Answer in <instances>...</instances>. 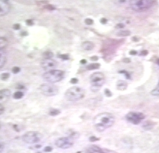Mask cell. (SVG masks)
<instances>
[{
    "mask_svg": "<svg viewBox=\"0 0 159 153\" xmlns=\"http://www.w3.org/2000/svg\"><path fill=\"white\" fill-rule=\"evenodd\" d=\"M116 118L109 113H102L93 118V126L99 132H102L112 127L115 123Z\"/></svg>",
    "mask_w": 159,
    "mask_h": 153,
    "instance_id": "1",
    "label": "cell"
},
{
    "mask_svg": "<svg viewBox=\"0 0 159 153\" xmlns=\"http://www.w3.org/2000/svg\"><path fill=\"white\" fill-rule=\"evenodd\" d=\"M85 96V90L78 86H73L65 93V97L68 101H77L82 99Z\"/></svg>",
    "mask_w": 159,
    "mask_h": 153,
    "instance_id": "2",
    "label": "cell"
},
{
    "mask_svg": "<svg viewBox=\"0 0 159 153\" xmlns=\"http://www.w3.org/2000/svg\"><path fill=\"white\" fill-rule=\"evenodd\" d=\"M154 3L152 0H134L129 2V6L135 12H142L151 8Z\"/></svg>",
    "mask_w": 159,
    "mask_h": 153,
    "instance_id": "3",
    "label": "cell"
},
{
    "mask_svg": "<svg viewBox=\"0 0 159 153\" xmlns=\"http://www.w3.org/2000/svg\"><path fill=\"white\" fill-rule=\"evenodd\" d=\"M91 90L93 92H98L105 83V76L102 72H96L93 73L90 77Z\"/></svg>",
    "mask_w": 159,
    "mask_h": 153,
    "instance_id": "4",
    "label": "cell"
},
{
    "mask_svg": "<svg viewBox=\"0 0 159 153\" xmlns=\"http://www.w3.org/2000/svg\"><path fill=\"white\" fill-rule=\"evenodd\" d=\"M64 75L65 72L63 71L53 70L45 72L43 75V78L48 83L54 84L62 80L64 78Z\"/></svg>",
    "mask_w": 159,
    "mask_h": 153,
    "instance_id": "5",
    "label": "cell"
},
{
    "mask_svg": "<svg viewBox=\"0 0 159 153\" xmlns=\"http://www.w3.org/2000/svg\"><path fill=\"white\" fill-rule=\"evenodd\" d=\"M42 134L37 131H29L22 136V140L27 144H36L42 139Z\"/></svg>",
    "mask_w": 159,
    "mask_h": 153,
    "instance_id": "6",
    "label": "cell"
},
{
    "mask_svg": "<svg viewBox=\"0 0 159 153\" xmlns=\"http://www.w3.org/2000/svg\"><path fill=\"white\" fill-rule=\"evenodd\" d=\"M41 92L46 96H54L59 93V88L53 83H44L40 87Z\"/></svg>",
    "mask_w": 159,
    "mask_h": 153,
    "instance_id": "7",
    "label": "cell"
},
{
    "mask_svg": "<svg viewBox=\"0 0 159 153\" xmlns=\"http://www.w3.org/2000/svg\"><path fill=\"white\" fill-rule=\"evenodd\" d=\"M145 117V115L140 112L130 111L126 115V119L127 121L135 125L141 123Z\"/></svg>",
    "mask_w": 159,
    "mask_h": 153,
    "instance_id": "8",
    "label": "cell"
},
{
    "mask_svg": "<svg viewBox=\"0 0 159 153\" xmlns=\"http://www.w3.org/2000/svg\"><path fill=\"white\" fill-rule=\"evenodd\" d=\"M74 138L71 136L68 137H62L56 140L55 144L58 147L61 149H68L72 147L74 145Z\"/></svg>",
    "mask_w": 159,
    "mask_h": 153,
    "instance_id": "9",
    "label": "cell"
},
{
    "mask_svg": "<svg viewBox=\"0 0 159 153\" xmlns=\"http://www.w3.org/2000/svg\"><path fill=\"white\" fill-rule=\"evenodd\" d=\"M41 66L45 71H49L56 70V68L58 66V63L52 58L44 59L41 62Z\"/></svg>",
    "mask_w": 159,
    "mask_h": 153,
    "instance_id": "10",
    "label": "cell"
},
{
    "mask_svg": "<svg viewBox=\"0 0 159 153\" xmlns=\"http://www.w3.org/2000/svg\"><path fill=\"white\" fill-rule=\"evenodd\" d=\"M11 92L10 90L4 89L0 90V104L6 102L10 97Z\"/></svg>",
    "mask_w": 159,
    "mask_h": 153,
    "instance_id": "11",
    "label": "cell"
},
{
    "mask_svg": "<svg viewBox=\"0 0 159 153\" xmlns=\"http://www.w3.org/2000/svg\"><path fill=\"white\" fill-rule=\"evenodd\" d=\"M10 10V6L6 2H0V17L8 14Z\"/></svg>",
    "mask_w": 159,
    "mask_h": 153,
    "instance_id": "12",
    "label": "cell"
},
{
    "mask_svg": "<svg viewBox=\"0 0 159 153\" xmlns=\"http://www.w3.org/2000/svg\"><path fill=\"white\" fill-rule=\"evenodd\" d=\"M86 153H105L100 148L96 145H92L87 148L86 150Z\"/></svg>",
    "mask_w": 159,
    "mask_h": 153,
    "instance_id": "13",
    "label": "cell"
},
{
    "mask_svg": "<svg viewBox=\"0 0 159 153\" xmlns=\"http://www.w3.org/2000/svg\"><path fill=\"white\" fill-rule=\"evenodd\" d=\"M82 47L84 50L90 51V50H92L94 49L95 45H94L93 42H91V41H85V42H83Z\"/></svg>",
    "mask_w": 159,
    "mask_h": 153,
    "instance_id": "14",
    "label": "cell"
},
{
    "mask_svg": "<svg viewBox=\"0 0 159 153\" xmlns=\"http://www.w3.org/2000/svg\"><path fill=\"white\" fill-rule=\"evenodd\" d=\"M128 87V83L123 80L119 81L117 84V88L118 90L123 91L126 90Z\"/></svg>",
    "mask_w": 159,
    "mask_h": 153,
    "instance_id": "15",
    "label": "cell"
},
{
    "mask_svg": "<svg viewBox=\"0 0 159 153\" xmlns=\"http://www.w3.org/2000/svg\"><path fill=\"white\" fill-rule=\"evenodd\" d=\"M7 61V56L6 53L0 50V68H2L5 65Z\"/></svg>",
    "mask_w": 159,
    "mask_h": 153,
    "instance_id": "16",
    "label": "cell"
},
{
    "mask_svg": "<svg viewBox=\"0 0 159 153\" xmlns=\"http://www.w3.org/2000/svg\"><path fill=\"white\" fill-rule=\"evenodd\" d=\"M8 42L6 38L0 37V50H3V49L6 48L8 46Z\"/></svg>",
    "mask_w": 159,
    "mask_h": 153,
    "instance_id": "17",
    "label": "cell"
},
{
    "mask_svg": "<svg viewBox=\"0 0 159 153\" xmlns=\"http://www.w3.org/2000/svg\"><path fill=\"white\" fill-rule=\"evenodd\" d=\"M100 67V64L98 63H93L89 64L87 66V70H94L98 69Z\"/></svg>",
    "mask_w": 159,
    "mask_h": 153,
    "instance_id": "18",
    "label": "cell"
},
{
    "mask_svg": "<svg viewBox=\"0 0 159 153\" xmlns=\"http://www.w3.org/2000/svg\"><path fill=\"white\" fill-rule=\"evenodd\" d=\"M61 111L59 110V109H56V108H52L49 111V115L51 116H56L60 114Z\"/></svg>",
    "mask_w": 159,
    "mask_h": 153,
    "instance_id": "19",
    "label": "cell"
},
{
    "mask_svg": "<svg viewBox=\"0 0 159 153\" xmlns=\"http://www.w3.org/2000/svg\"><path fill=\"white\" fill-rule=\"evenodd\" d=\"M24 93L22 91H17L13 94V97L15 99H20L24 97Z\"/></svg>",
    "mask_w": 159,
    "mask_h": 153,
    "instance_id": "20",
    "label": "cell"
},
{
    "mask_svg": "<svg viewBox=\"0 0 159 153\" xmlns=\"http://www.w3.org/2000/svg\"><path fill=\"white\" fill-rule=\"evenodd\" d=\"M151 94L153 96H159V80H158V82L156 87L151 91Z\"/></svg>",
    "mask_w": 159,
    "mask_h": 153,
    "instance_id": "21",
    "label": "cell"
},
{
    "mask_svg": "<svg viewBox=\"0 0 159 153\" xmlns=\"http://www.w3.org/2000/svg\"><path fill=\"white\" fill-rule=\"evenodd\" d=\"M118 35L120 37H125V36H128L130 35V32L128 31H121L119 33H118Z\"/></svg>",
    "mask_w": 159,
    "mask_h": 153,
    "instance_id": "22",
    "label": "cell"
},
{
    "mask_svg": "<svg viewBox=\"0 0 159 153\" xmlns=\"http://www.w3.org/2000/svg\"><path fill=\"white\" fill-rule=\"evenodd\" d=\"M9 77H10V74L7 73V72L3 73L1 75V79L3 80H6L8 79H9Z\"/></svg>",
    "mask_w": 159,
    "mask_h": 153,
    "instance_id": "23",
    "label": "cell"
},
{
    "mask_svg": "<svg viewBox=\"0 0 159 153\" xmlns=\"http://www.w3.org/2000/svg\"><path fill=\"white\" fill-rule=\"evenodd\" d=\"M44 59L47 58H52L53 56V54L52 52H45L44 54Z\"/></svg>",
    "mask_w": 159,
    "mask_h": 153,
    "instance_id": "24",
    "label": "cell"
},
{
    "mask_svg": "<svg viewBox=\"0 0 159 153\" xmlns=\"http://www.w3.org/2000/svg\"><path fill=\"white\" fill-rule=\"evenodd\" d=\"M20 71V68L18 67H15L12 68V72L14 74H17Z\"/></svg>",
    "mask_w": 159,
    "mask_h": 153,
    "instance_id": "25",
    "label": "cell"
},
{
    "mask_svg": "<svg viewBox=\"0 0 159 153\" xmlns=\"http://www.w3.org/2000/svg\"><path fill=\"white\" fill-rule=\"evenodd\" d=\"M5 111V108L3 105V104H0V115H2Z\"/></svg>",
    "mask_w": 159,
    "mask_h": 153,
    "instance_id": "26",
    "label": "cell"
},
{
    "mask_svg": "<svg viewBox=\"0 0 159 153\" xmlns=\"http://www.w3.org/2000/svg\"><path fill=\"white\" fill-rule=\"evenodd\" d=\"M4 148H5L4 144L3 143V142L0 141V153L4 151Z\"/></svg>",
    "mask_w": 159,
    "mask_h": 153,
    "instance_id": "27",
    "label": "cell"
},
{
    "mask_svg": "<svg viewBox=\"0 0 159 153\" xmlns=\"http://www.w3.org/2000/svg\"><path fill=\"white\" fill-rule=\"evenodd\" d=\"M85 23L87 25H92L93 23V21L91 19H86L85 20Z\"/></svg>",
    "mask_w": 159,
    "mask_h": 153,
    "instance_id": "28",
    "label": "cell"
},
{
    "mask_svg": "<svg viewBox=\"0 0 159 153\" xmlns=\"http://www.w3.org/2000/svg\"><path fill=\"white\" fill-rule=\"evenodd\" d=\"M26 22L27 24V25H33V21L31 20V19H28L26 21Z\"/></svg>",
    "mask_w": 159,
    "mask_h": 153,
    "instance_id": "29",
    "label": "cell"
},
{
    "mask_svg": "<svg viewBox=\"0 0 159 153\" xmlns=\"http://www.w3.org/2000/svg\"><path fill=\"white\" fill-rule=\"evenodd\" d=\"M52 150V148L51 147H45V149H44V151H45V152H50V151H51Z\"/></svg>",
    "mask_w": 159,
    "mask_h": 153,
    "instance_id": "30",
    "label": "cell"
},
{
    "mask_svg": "<svg viewBox=\"0 0 159 153\" xmlns=\"http://www.w3.org/2000/svg\"><path fill=\"white\" fill-rule=\"evenodd\" d=\"M78 82V80L75 78H74V79H72L71 80V83H73V84H75V83H77Z\"/></svg>",
    "mask_w": 159,
    "mask_h": 153,
    "instance_id": "31",
    "label": "cell"
},
{
    "mask_svg": "<svg viewBox=\"0 0 159 153\" xmlns=\"http://www.w3.org/2000/svg\"><path fill=\"white\" fill-rule=\"evenodd\" d=\"M20 26L19 24H15V25L13 26L14 29H16V30L19 29L20 28Z\"/></svg>",
    "mask_w": 159,
    "mask_h": 153,
    "instance_id": "32",
    "label": "cell"
},
{
    "mask_svg": "<svg viewBox=\"0 0 159 153\" xmlns=\"http://www.w3.org/2000/svg\"><path fill=\"white\" fill-rule=\"evenodd\" d=\"M157 64L159 65V59H158V60L157 61Z\"/></svg>",
    "mask_w": 159,
    "mask_h": 153,
    "instance_id": "33",
    "label": "cell"
},
{
    "mask_svg": "<svg viewBox=\"0 0 159 153\" xmlns=\"http://www.w3.org/2000/svg\"><path fill=\"white\" fill-rule=\"evenodd\" d=\"M1 124L0 123V129H1Z\"/></svg>",
    "mask_w": 159,
    "mask_h": 153,
    "instance_id": "34",
    "label": "cell"
}]
</instances>
